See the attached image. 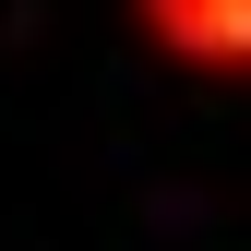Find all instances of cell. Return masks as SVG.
Listing matches in <instances>:
<instances>
[{"label": "cell", "instance_id": "obj_1", "mask_svg": "<svg viewBox=\"0 0 251 251\" xmlns=\"http://www.w3.org/2000/svg\"><path fill=\"white\" fill-rule=\"evenodd\" d=\"M132 24L168 60H215V72H251V0H132Z\"/></svg>", "mask_w": 251, "mask_h": 251}]
</instances>
